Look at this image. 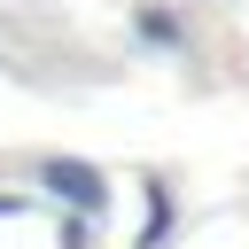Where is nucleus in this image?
<instances>
[{"label":"nucleus","mask_w":249,"mask_h":249,"mask_svg":"<svg viewBox=\"0 0 249 249\" xmlns=\"http://www.w3.org/2000/svg\"><path fill=\"white\" fill-rule=\"evenodd\" d=\"M39 187H47V195H62L78 218H86V210L101 218V202H109L101 171H93V163H78V156H47V163H39Z\"/></svg>","instance_id":"obj_1"},{"label":"nucleus","mask_w":249,"mask_h":249,"mask_svg":"<svg viewBox=\"0 0 249 249\" xmlns=\"http://www.w3.org/2000/svg\"><path fill=\"white\" fill-rule=\"evenodd\" d=\"M163 233H171V195H163V187H148V226H140V249H163Z\"/></svg>","instance_id":"obj_2"}]
</instances>
